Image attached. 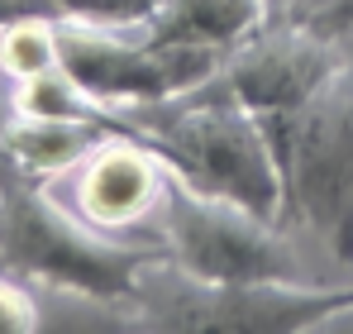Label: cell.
<instances>
[{
  "instance_id": "1",
  "label": "cell",
  "mask_w": 353,
  "mask_h": 334,
  "mask_svg": "<svg viewBox=\"0 0 353 334\" xmlns=\"http://www.w3.org/2000/svg\"><path fill=\"white\" fill-rule=\"evenodd\" d=\"M110 129L148 144L176 181L205 196H225L268 220L282 215V177L258 115L215 72L210 81L139 106H110Z\"/></svg>"
},
{
  "instance_id": "2",
  "label": "cell",
  "mask_w": 353,
  "mask_h": 334,
  "mask_svg": "<svg viewBox=\"0 0 353 334\" xmlns=\"http://www.w3.org/2000/svg\"><path fill=\"white\" fill-rule=\"evenodd\" d=\"M153 253L163 248L115 239L86 224L53 191V181H34V177L0 181V268L5 273H19L39 286L119 311L124 296L134 291L139 268Z\"/></svg>"
},
{
  "instance_id": "3",
  "label": "cell",
  "mask_w": 353,
  "mask_h": 334,
  "mask_svg": "<svg viewBox=\"0 0 353 334\" xmlns=\"http://www.w3.org/2000/svg\"><path fill=\"white\" fill-rule=\"evenodd\" d=\"M263 134L282 177L277 220L353 268V48L305 106L263 119Z\"/></svg>"
},
{
  "instance_id": "4",
  "label": "cell",
  "mask_w": 353,
  "mask_h": 334,
  "mask_svg": "<svg viewBox=\"0 0 353 334\" xmlns=\"http://www.w3.org/2000/svg\"><path fill=\"white\" fill-rule=\"evenodd\" d=\"M353 315V286L320 282H205L153 253L134 291L115 311L119 325L139 330H320Z\"/></svg>"
},
{
  "instance_id": "5",
  "label": "cell",
  "mask_w": 353,
  "mask_h": 334,
  "mask_svg": "<svg viewBox=\"0 0 353 334\" xmlns=\"http://www.w3.org/2000/svg\"><path fill=\"white\" fill-rule=\"evenodd\" d=\"M158 248L205 282H315L282 220H268L225 196L191 191L176 177L163 201Z\"/></svg>"
},
{
  "instance_id": "6",
  "label": "cell",
  "mask_w": 353,
  "mask_h": 334,
  "mask_svg": "<svg viewBox=\"0 0 353 334\" xmlns=\"http://www.w3.org/2000/svg\"><path fill=\"white\" fill-rule=\"evenodd\" d=\"M58 53L62 72L105 106L181 96L225 67V53L153 43L139 34V24H101L77 14H58Z\"/></svg>"
},
{
  "instance_id": "7",
  "label": "cell",
  "mask_w": 353,
  "mask_h": 334,
  "mask_svg": "<svg viewBox=\"0 0 353 334\" xmlns=\"http://www.w3.org/2000/svg\"><path fill=\"white\" fill-rule=\"evenodd\" d=\"M353 34L325 29L310 10H292L287 0L272 5V14L225 57L220 77L239 91V101L263 119L305 106L330 72L349 57Z\"/></svg>"
},
{
  "instance_id": "8",
  "label": "cell",
  "mask_w": 353,
  "mask_h": 334,
  "mask_svg": "<svg viewBox=\"0 0 353 334\" xmlns=\"http://www.w3.org/2000/svg\"><path fill=\"white\" fill-rule=\"evenodd\" d=\"M58 181H67V206L86 224H96L115 239L158 248V220H163L172 172L148 144L115 129Z\"/></svg>"
},
{
  "instance_id": "9",
  "label": "cell",
  "mask_w": 353,
  "mask_h": 334,
  "mask_svg": "<svg viewBox=\"0 0 353 334\" xmlns=\"http://www.w3.org/2000/svg\"><path fill=\"white\" fill-rule=\"evenodd\" d=\"M272 5L282 0H158V10L139 24V34L153 43L210 48L230 57L272 14Z\"/></svg>"
},
{
  "instance_id": "10",
  "label": "cell",
  "mask_w": 353,
  "mask_h": 334,
  "mask_svg": "<svg viewBox=\"0 0 353 334\" xmlns=\"http://www.w3.org/2000/svg\"><path fill=\"white\" fill-rule=\"evenodd\" d=\"M62 67L58 53V19H14L0 29V77L29 81Z\"/></svg>"
},
{
  "instance_id": "11",
  "label": "cell",
  "mask_w": 353,
  "mask_h": 334,
  "mask_svg": "<svg viewBox=\"0 0 353 334\" xmlns=\"http://www.w3.org/2000/svg\"><path fill=\"white\" fill-rule=\"evenodd\" d=\"M39 325H43V311L29 277L0 268V330H39Z\"/></svg>"
},
{
  "instance_id": "12",
  "label": "cell",
  "mask_w": 353,
  "mask_h": 334,
  "mask_svg": "<svg viewBox=\"0 0 353 334\" xmlns=\"http://www.w3.org/2000/svg\"><path fill=\"white\" fill-rule=\"evenodd\" d=\"M62 14H77V19H101V24H143L158 0H58Z\"/></svg>"
},
{
  "instance_id": "13",
  "label": "cell",
  "mask_w": 353,
  "mask_h": 334,
  "mask_svg": "<svg viewBox=\"0 0 353 334\" xmlns=\"http://www.w3.org/2000/svg\"><path fill=\"white\" fill-rule=\"evenodd\" d=\"M62 5L58 0H0V29L14 19H58Z\"/></svg>"
},
{
  "instance_id": "14",
  "label": "cell",
  "mask_w": 353,
  "mask_h": 334,
  "mask_svg": "<svg viewBox=\"0 0 353 334\" xmlns=\"http://www.w3.org/2000/svg\"><path fill=\"white\" fill-rule=\"evenodd\" d=\"M310 14H315L325 29H339V34L353 29V0H325V5H315Z\"/></svg>"
}]
</instances>
